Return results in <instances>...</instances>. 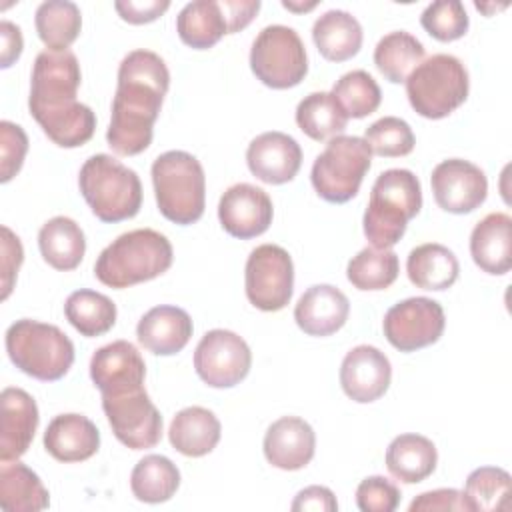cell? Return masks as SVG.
Wrapping results in <instances>:
<instances>
[{"mask_svg":"<svg viewBox=\"0 0 512 512\" xmlns=\"http://www.w3.org/2000/svg\"><path fill=\"white\" fill-rule=\"evenodd\" d=\"M168 86V66L156 52L132 50L122 58L106 132V142L116 154L136 156L150 146Z\"/></svg>","mask_w":512,"mask_h":512,"instance_id":"obj_1","label":"cell"},{"mask_svg":"<svg viewBox=\"0 0 512 512\" xmlns=\"http://www.w3.org/2000/svg\"><path fill=\"white\" fill-rule=\"evenodd\" d=\"M80 64L70 50H42L32 68L28 108L44 134L62 148L86 144L96 130L90 106L76 100Z\"/></svg>","mask_w":512,"mask_h":512,"instance_id":"obj_2","label":"cell"},{"mask_svg":"<svg viewBox=\"0 0 512 512\" xmlns=\"http://www.w3.org/2000/svg\"><path fill=\"white\" fill-rule=\"evenodd\" d=\"M172 258L174 250L164 234L138 228L120 234L100 252L94 276L104 286L122 290L164 274L172 266Z\"/></svg>","mask_w":512,"mask_h":512,"instance_id":"obj_3","label":"cell"},{"mask_svg":"<svg viewBox=\"0 0 512 512\" xmlns=\"http://www.w3.org/2000/svg\"><path fill=\"white\" fill-rule=\"evenodd\" d=\"M420 208L422 186L418 176L406 168L384 170L370 190L362 220L364 236L374 248H392Z\"/></svg>","mask_w":512,"mask_h":512,"instance_id":"obj_4","label":"cell"},{"mask_svg":"<svg viewBox=\"0 0 512 512\" xmlns=\"http://www.w3.org/2000/svg\"><path fill=\"white\" fill-rule=\"evenodd\" d=\"M152 184L160 214L180 226L194 224L204 214L206 176L196 156L168 150L152 162Z\"/></svg>","mask_w":512,"mask_h":512,"instance_id":"obj_5","label":"cell"},{"mask_svg":"<svg viewBox=\"0 0 512 512\" xmlns=\"http://www.w3.org/2000/svg\"><path fill=\"white\" fill-rule=\"evenodd\" d=\"M78 186L92 214L108 224L134 218L142 206L138 174L110 154L90 156L80 168Z\"/></svg>","mask_w":512,"mask_h":512,"instance_id":"obj_6","label":"cell"},{"mask_svg":"<svg viewBox=\"0 0 512 512\" xmlns=\"http://www.w3.org/2000/svg\"><path fill=\"white\" fill-rule=\"evenodd\" d=\"M6 352L18 370L42 382L60 380L74 364L72 340L58 326L30 318L6 330Z\"/></svg>","mask_w":512,"mask_h":512,"instance_id":"obj_7","label":"cell"},{"mask_svg":"<svg viewBox=\"0 0 512 512\" xmlns=\"http://www.w3.org/2000/svg\"><path fill=\"white\" fill-rule=\"evenodd\" d=\"M470 90L468 70L452 54H432L406 78V96L416 114L440 120L460 108Z\"/></svg>","mask_w":512,"mask_h":512,"instance_id":"obj_8","label":"cell"},{"mask_svg":"<svg viewBox=\"0 0 512 512\" xmlns=\"http://www.w3.org/2000/svg\"><path fill=\"white\" fill-rule=\"evenodd\" d=\"M372 152L360 136H334L316 156L310 172L316 194L332 204L352 200L370 170Z\"/></svg>","mask_w":512,"mask_h":512,"instance_id":"obj_9","label":"cell"},{"mask_svg":"<svg viewBox=\"0 0 512 512\" xmlns=\"http://www.w3.org/2000/svg\"><path fill=\"white\" fill-rule=\"evenodd\" d=\"M250 68L268 88L298 86L308 72L306 48L298 32L284 24L262 28L250 48Z\"/></svg>","mask_w":512,"mask_h":512,"instance_id":"obj_10","label":"cell"},{"mask_svg":"<svg viewBox=\"0 0 512 512\" xmlns=\"http://www.w3.org/2000/svg\"><path fill=\"white\" fill-rule=\"evenodd\" d=\"M246 298L262 312L282 310L294 292V264L278 244L256 246L244 268Z\"/></svg>","mask_w":512,"mask_h":512,"instance_id":"obj_11","label":"cell"},{"mask_svg":"<svg viewBox=\"0 0 512 512\" xmlns=\"http://www.w3.org/2000/svg\"><path fill=\"white\" fill-rule=\"evenodd\" d=\"M102 410L124 446L132 450L154 448L162 438V416L144 386L116 394H102Z\"/></svg>","mask_w":512,"mask_h":512,"instance_id":"obj_12","label":"cell"},{"mask_svg":"<svg viewBox=\"0 0 512 512\" xmlns=\"http://www.w3.org/2000/svg\"><path fill=\"white\" fill-rule=\"evenodd\" d=\"M250 366L252 352L244 338L232 330H208L194 350L196 374L212 388L236 386L248 376Z\"/></svg>","mask_w":512,"mask_h":512,"instance_id":"obj_13","label":"cell"},{"mask_svg":"<svg viewBox=\"0 0 512 512\" xmlns=\"http://www.w3.org/2000/svg\"><path fill=\"white\" fill-rule=\"evenodd\" d=\"M446 326L444 308L426 296L406 298L384 314V336L400 352H416L440 340Z\"/></svg>","mask_w":512,"mask_h":512,"instance_id":"obj_14","label":"cell"},{"mask_svg":"<svg viewBox=\"0 0 512 512\" xmlns=\"http://www.w3.org/2000/svg\"><path fill=\"white\" fill-rule=\"evenodd\" d=\"M430 184L436 204L450 214L474 212L488 196L486 174L480 166L462 158H448L436 164Z\"/></svg>","mask_w":512,"mask_h":512,"instance_id":"obj_15","label":"cell"},{"mask_svg":"<svg viewBox=\"0 0 512 512\" xmlns=\"http://www.w3.org/2000/svg\"><path fill=\"white\" fill-rule=\"evenodd\" d=\"M274 216L270 196L248 182L230 186L218 202V220L222 228L240 240L256 238L264 234Z\"/></svg>","mask_w":512,"mask_h":512,"instance_id":"obj_16","label":"cell"},{"mask_svg":"<svg viewBox=\"0 0 512 512\" xmlns=\"http://www.w3.org/2000/svg\"><path fill=\"white\" fill-rule=\"evenodd\" d=\"M90 378L100 394L126 392L144 386L146 364L132 342L114 340L92 354Z\"/></svg>","mask_w":512,"mask_h":512,"instance_id":"obj_17","label":"cell"},{"mask_svg":"<svg viewBox=\"0 0 512 512\" xmlns=\"http://www.w3.org/2000/svg\"><path fill=\"white\" fill-rule=\"evenodd\" d=\"M392 380V366L376 346L360 344L352 348L340 366V386L348 398L368 404L384 396Z\"/></svg>","mask_w":512,"mask_h":512,"instance_id":"obj_18","label":"cell"},{"mask_svg":"<svg viewBox=\"0 0 512 512\" xmlns=\"http://www.w3.org/2000/svg\"><path fill=\"white\" fill-rule=\"evenodd\" d=\"M246 164L258 180L266 184H286L294 180L302 166V148L284 132H264L248 144Z\"/></svg>","mask_w":512,"mask_h":512,"instance_id":"obj_19","label":"cell"},{"mask_svg":"<svg viewBox=\"0 0 512 512\" xmlns=\"http://www.w3.org/2000/svg\"><path fill=\"white\" fill-rule=\"evenodd\" d=\"M2 428H0V460H18L30 448L38 428V406L34 398L22 390L8 386L0 394Z\"/></svg>","mask_w":512,"mask_h":512,"instance_id":"obj_20","label":"cell"},{"mask_svg":"<svg viewBox=\"0 0 512 512\" xmlns=\"http://www.w3.org/2000/svg\"><path fill=\"white\" fill-rule=\"evenodd\" d=\"M316 434L298 416H282L264 434V456L280 470H300L314 458Z\"/></svg>","mask_w":512,"mask_h":512,"instance_id":"obj_21","label":"cell"},{"mask_svg":"<svg viewBox=\"0 0 512 512\" xmlns=\"http://www.w3.org/2000/svg\"><path fill=\"white\" fill-rule=\"evenodd\" d=\"M350 314V302L332 284L310 286L294 306V320L308 336H330L338 332Z\"/></svg>","mask_w":512,"mask_h":512,"instance_id":"obj_22","label":"cell"},{"mask_svg":"<svg viewBox=\"0 0 512 512\" xmlns=\"http://www.w3.org/2000/svg\"><path fill=\"white\" fill-rule=\"evenodd\" d=\"M192 318L178 306H154L136 326L138 342L156 356H172L180 352L192 338Z\"/></svg>","mask_w":512,"mask_h":512,"instance_id":"obj_23","label":"cell"},{"mask_svg":"<svg viewBox=\"0 0 512 512\" xmlns=\"http://www.w3.org/2000/svg\"><path fill=\"white\" fill-rule=\"evenodd\" d=\"M44 448L58 462H84L98 452L100 432L82 414H58L44 432Z\"/></svg>","mask_w":512,"mask_h":512,"instance_id":"obj_24","label":"cell"},{"mask_svg":"<svg viewBox=\"0 0 512 512\" xmlns=\"http://www.w3.org/2000/svg\"><path fill=\"white\" fill-rule=\"evenodd\" d=\"M470 254L474 264L492 276H502L512 268V218L506 212L484 216L470 234Z\"/></svg>","mask_w":512,"mask_h":512,"instance_id":"obj_25","label":"cell"},{"mask_svg":"<svg viewBox=\"0 0 512 512\" xmlns=\"http://www.w3.org/2000/svg\"><path fill=\"white\" fill-rule=\"evenodd\" d=\"M220 434V420L212 410L202 406H188L180 410L168 428V440L172 448L190 458L210 454L220 442Z\"/></svg>","mask_w":512,"mask_h":512,"instance_id":"obj_26","label":"cell"},{"mask_svg":"<svg viewBox=\"0 0 512 512\" xmlns=\"http://www.w3.org/2000/svg\"><path fill=\"white\" fill-rule=\"evenodd\" d=\"M436 462V446L422 434H400L386 450L388 472L404 484H418L426 480L436 470Z\"/></svg>","mask_w":512,"mask_h":512,"instance_id":"obj_27","label":"cell"},{"mask_svg":"<svg viewBox=\"0 0 512 512\" xmlns=\"http://www.w3.org/2000/svg\"><path fill=\"white\" fill-rule=\"evenodd\" d=\"M176 32L180 40L194 50L212 48L224 34H228L222 0L188 2L176 16Z\"/></svg>","mask_w":512,"mask_h":512,"instance_id":"obj_28","label":"cell"},{"mask_svg":"<svg viewBox=\"0 0 512 512\" xmlns=\"http://www.w3.org/2000/svg\"><path fill=\"white\" fill-rule=\"evenodd\" d=\"M312 40L326 60L344 62L358 54L362 46V26L346 10H328L316 18Z\"/></svg>","mask_w":512,"mask_h":512,"instance_id":"obj_29","label":"cell"},{"mask_svg":"<svg viewBox=\"0 0 512 512\" xmlns=\"http://www.w3.org/2000/svg\"><path fill=\"white\" fill-rule=\"evenodd\" d=\"M458 272L460 264L454 252L436 242L412 248L406 260V274L410 282L422 290H446L456 282Z\"/></svg>","mask_w":512,"mask_h":512,"instance_id":"obj_30","label":"cell"},{"mask_svg":"<svg viewBox=\"0 0 512 512\" xmlns=\"http://www.w3.org/2000/svg\"><path fill=\"white\" fill-rule=\"evenodd\" d=\"M42 258L56 270L68 272L80 266L86 252L82 228L68 216H54L38 232Z\"/></svg>","mask_w":512,"mask_h":512,"instance_id":"obj_31","label":"cell"},{"mask_svg":"<svg viewBox=\"0 0 512 512\" xmlns=\"http://www.w3.org/2000/svg\"><path fill=\"white\" fill-rule=\"evenodd\" d=\"M0 506L6 512H40L50 506V494L36 472L10 460L0 466Z\"/></svg>","mask_w":512,"mask_h":512,"instance_id":"obj_32","label":"cell"},{"mask_svg":"<svg viewBox=\"0 0 512 512\" xmlns=\"http://www.w3.org/2000/svg\"><path fill=\"white\" fill-rule=\"evenodd\" d=\"M180 486V470L162 454H148L132 468L130 490L146 504L170 500Z\"/></svg>","mask_w":512,"mask_h":512,"instance_id":"obj_33","label":"cell"},{"mask_svg":"<svg viewBox=\"0 0 512 512\" xmlns=\"http://www.w3.org/2000/svg\"><path fill=\"white\" fill-rule=\"evenodd\" d=\"M422 60V42L406 30H394L382 36L374 48V64L380 74L392 84L406 82V78Z\"/></svg>","mask_w":512,"mask_h":512,"instance_id":"obj_34","label":"cell"},{"mask_svg":"<svg viewBox=\"0 0 512 512\" xmlns=\"http://www.w3.org/2000/svg\"><path fill=\"white\" fill-rule=\"evenodd\" d=\"M296 124L308 138L322 142L340 136L348 124V116L332 92H312L298 102Z\"/></svg>","mask_w":512,"mask_h":512,"instance_id":"obj_35","label":"cell"},{"mask_svg":"<svg viewBox=\"0 0 512 512\" xmlns=\"http://www.w3.org/2000/svg\"><path fill=\"white\" fill-rule=\"evenodd\" d=\"M36 32L46 50H68L82 28L80 8L70 0H46L36 8Z\"/></svg>","mask_w":512,"mask_h":512,"instance_id":"obj_36","label":"cell"},{"mask_svg":"<svg viewBox=\"0 0 512 512\" xmlns=\"http://www.w3.org/2000/svg\"><path fill=\"white\" fill-rule=\"evenodd\" d=\"M66 320L86 338L106 334L116 324V304L96 290H76L64 302Z\"/></svg>","mask_w":512,"mask_h":512,"instance_id":"obj_37","label":"cell"},{"mask_svg":"<svg viewBox=\"0 0 512 512\" xmlns=\"http://www.w3.org/2000/svg\"><path fill=\"white\" fill-rule=\"evenodd\" d=\"M512 480L504 468L482 466L468 474L464 484V500L470 512L508 510Z\"/></svg>","mask_w":512,"mask_h":512,"instance_id":"obj_38","label":"cell"},{"mask_svg":"<svg viewBox=\"0 0 512 512\" xmlns=\"http://www.w3.org/2000/svg\"><path fill=\"white\" fill-rule=\"evenodd\" d=\"M400 272L398 254L390 248H362L348 262V282L358 290H386L390 288Z\"/></svg>","mask_w":512,"mask_h":512,"instance_id":"obj_39","label":"cell"},{"mask_svg":"<svg viewBox=\"0 0 512 512\" xmlns=\"http://www.w3.org/2000/svg\"><path fill=\"white\" fill-rule=\"evenodd\" d=\"M332 96L348 118H364L376 112L382 100L380 86L366 70H352L340 76L332 86Z\"/></svg>","mask_w":512,"mask_h":512,"instance_id":"obj_40","label":"cell"},{"mask_svg":"<svg viewBox=\"0 0 512 512\" xmlns=\"http://www.w3.org/2000/svg\"><path fill=\"white\" fill-rule=\"evenodd\" d=\"M364 140L372 154L384 158L406 156L416 144L410 124L398 116H384L370 124L364 132Z\"/></svg>","mask_w":512,"mask_h":512,"instance_id":"obj_41","label":"cell"},{"mask_svg":"<svg viewBox=\"0 0 512 512\" xmlns=\"http://www.w3.org/2000/svg\"><path fill=\"white\" fill-rule=\"evenodd\" d=\"M420 24L432 38L440 42H452L468 32L470 20L462 2L438 0L424 8Z\"/></svg>","mask_w":512,"mask_h":512,"instance_id":"obj_42","label":"cell"},{"mask_svg":"<svg viewBox=\"0 0 512 512\" xmlns=\"http://www.w3.org/2000/svg\"><path fill=\"white\" fill-rule=\"evenodd\" d=\"M28 152V136L22 126L2 120L0 122V180L10 182L22 168Z\"/></svg>","mask_w":512,"mask_h":512,"instance_id":"obj_43","label":"cell"},{"mask_svg":"<svg viewBox=\"0 0 512 512\" xmlns=\"http://www.w3.org/2000/svg\"><path fill=\"white\" fill-rule=\"evenodd\" d=\"M400 498L398 486L384 476H368L356 488V506L362 512H394Z\"/></svg>","mask_w":512,"mask_h":512,"instance_id":"obj_44","label":"cell"},{"mask_svg":"<svg viewBox=\"0 0 512 512\" xmlns=\"http://www.w3.org/2000/svg\"><path fill=\"white\" fill-rule=\"evenodd\" d=\"M2 232V242H0V248H2V256H0V270H2V300H6L12 292V286H14V280H16V274L22 266V260H24V250H22V244H20V238L8 228V226H2L0 228Z\"/></svg>","mask_w":512,"mask_h":512,"instance_id":"obj_45","label":"cell"},{"mask_svg":"<svg viewBox=\"0 0 512 512\" xmlns=\"http://www.w3.org/2000/svg\"><path fill=\"white\" fill-rule=\"evenodd\" d=\"M410 512H436V510H468L466 500L462 496V492H458L456 488H438V490H430V492H422L420 496H416L410 506Z\"/></svg>","mask_w":512,"mask_h":512,"instance_id":"obj_46","label":"cell"},{"mask_svg":"<svg viewBox=\"0 0 512 512\" xmlns=\"http://www.w3.org/2000/svg\"><path fill=\"white\" fill-rule=\"evenodd\" d=\"M116 12L128 24H148L160 18L168 8V0H118L114 2Z\"/></svg>","mask_w":512,"mask_h":512,"instance_id":"obj_47","label":"cell"},{"mask_svg":"<svg viewBox=\"0 0 512 512\" xmlns=\"http://www.w3.org/2000/svg\"><path fill=\"white\" fill-rule=\"evenodd\" d=\"M294 512H304V510H314V512H336L338 502L336 496L330 488L326 486H308L300 490L290 504Z\"/></svg>","mask_w":512,"mask_h":512,"instance_id":"obj_48","label":"cell"},{"mask_svg":"<svg viewBox=\"0 0 512 512\" xmlns=\"http://www.w3.org/2000/svg\"><path fill=\"white\" fill-rule=\"evenodd\" d=\"M228 20V34L244 30L260 10V0H222Z\"/></svg>","mask_w":512,"mask_h":512,"instance_id":"obj_49","label":"cell"},{"mask_svg":"<svg viewBox=\"0 0 512 512\" xmlns=\"http://www.w3.org/2000/svg\"><path fill=\"white\" fill-rule=\"evenodd\" d=\"M0 40H2V50H0V66L10 68L22 54L24 40H22V30L10 22L2 20L0 22Z\"/></svg>","mask_w":512,"mask_h":512,"instance_id":"obj_50","label":"cell"},{"mask_svg":"<svg viewBox=\"0 0 512 512\" xmlns=\"http://www.w3.org/2000/svg\"><path fill=\"white\" fill-rule=\"evenodd\" d=\"M282 6L284 8H288V10H294V12H308V10H312L314 6H316V2H310V4H294V2H282Z\"/></svg>","mask_w":512,"mask_h":512,"instance_id":"obj_51","label":"cell"}]
</instances>
